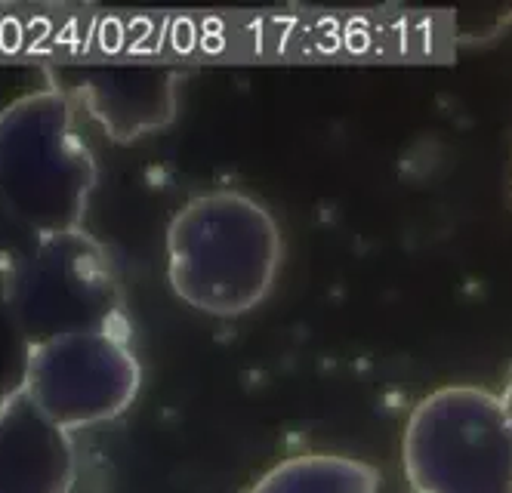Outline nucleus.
I'll list each match as a JSON object with an SVG mask.
<instances>
[{
	"label": "nucleus",
	"mask_w": 512,
	"mask_h": 493,
	"mask_svg": "<svg viewBox=\"0 0 512 493\" xmlns=\"http://www.w3.org/2000/svg\"><path fill=\"white\" fill-rule=\"evenodd\" d=\"M374 466L340 453H300L275 463L250 493H377Z\"/></svg>",
	"instance_id": "6e6552de"
},
{
	"label": "nucleus",
	"mask_w": 512,
	"mask_h": 493,
	"mask_svg": "<svg viewBox=\"0 0 512 493\" xmlns=\"http://www.w3.org/2000/svg\"><path fill=\"white\" fill-rule=\"evenodd\" d=\"M500 401H503V407H506V416H509V423H512V383L506 386V392L500 395Z\"/></svg>",
	"instance_id": "9b49d317"
},
{
	"label": "nucleus",
	"mask_w": 512,
	"mask_h": 493,
	"mask_svg": "<svg viewBox=\"0 0 512 493\" xmlns=\"http://www.w3.org/2000/svg\"><path fill=\"white\" fill-rule=\"evenodd\" d=\"M93 188L96 161L75 99L44 87L0 108V195L34 232L81 229Z\"/></svg>",
	"instance_id": "f03ea898"
},
{
	"label": "nucleus",
	"mask_w": 512,
	"mask_h": 493,
	"mask_svg": "<svg viewBox=\"0 0 512 493\" xmlns=\"http://www.w3.org/2000/svg\"><path fill=\"white\" fill-rule=\"evenodd\" d=\"M182 74L173 68H59L50 87H59L105 127L115 142H133L152 130L170 127L176 115V84Z\"/></svg>",
	"instance_id": "423d86ee"
},
{
	"label": "nucleus",
	"mask_w": 512,
	"mask_h": 493,
	"mask_svg": "<svg viewBox=\"0 0 512 493\" xmlns=\"http://www.w3.org/2000/svg\"><path fill=\"white\" fill-rule=\"evenodd\" d=\"M4 299L31 346L78 333L124 336V290L115 262L84 229L41 235Z\"/></svg>",
	"instance_id": "20e7f679"
},
{
	"label": "nucleus",
	"mask_w": 512,
	"mask_h": 493,
	"mask_svg": "<svg viewBox=\"0 0 512 493\" xmlns=\"http://www.w3.org/2000/svg\"><path fill=\"white\" fill-rule=\"evenodd\" d=\"M38 232L10 207V201L0 195V296H4L10 278L22 265V259L38 244Z\"/></svg>",
	"instance_id": "9d476101"
},
{
	"label": "nucleus",
	"mask_w": 512,
	"mask_h": 493,
	"mask_svg": "<svg viewBox=\"0 0 512 493\" xmlns=\"http://www.w3.org/2000/svg\"><path fill=\"white\" fill-rule=\"evenodd\" d=\"M34 346L10 312L7 299L0 296V410L19 395H25Z\"/></svg>",
	"instance_id": "1a4fd4ad"
},
{
	"label": "nucleus",
	"mask_w": 512,
	"mask_h": 493,
	"mask_svg": "<svg viewBox=\"0 0 512 493\" xmlns=\"http://www.w3.org/2000/svg\"><path fill=\"white\" fill-rule=\"evenodd\" d=\"M401 466L414 493H512V423L500 395L429 392L408 416Z\"/></svg>",
	"instance_id": "7ed1b4c3"
},
{
	"label": "nucleus",
	"mask_w": 512,
	"mask_h": 493,
	"mask_svg": "<svg viewBox=\"0 0 512 493\" xmlns=\"http://www.w3.org/2000/svg\"><path fill=\"white\" fill-rule=\"evenodd\" d=\"M142 367L118 333H78L34 346L25 395L65 432L121 416L139 395Z\"/></svg>",
	"instance_id": "39448f33"
},
{
	"label": "nucleus",
	"mask_w": 512,
	"mask_h": 493,
	"mask_svg": "<svg viewBox=\"0 0 512 493\" xmlns=\"http://www.w3.org/2000/svg\"><path fill=\"white\" fill-rule=\"evenodd\" d=\"M284 259L275 216L250 195L207 192L182 204L167 229V281L186 306L238 318L272 293Z\"/></svg>",
	"instance_id": "f257e3e1"
},
{
	"label": "nucleus",
	"mask_w": 512,
	"mask_h": 493,
	"mask_svg": "<svg viewBox=\"0 0 512 493\" xmlns=\"http://www.w3.org/2000/svg\"><path fill=\"white\" fill-rule=\"evenodd\" d=\"M78 457L71 432L28 395L0 410V493H71Z\"/></svg>",
	"instance_id": "0eeeda50"
}]
</instances>
